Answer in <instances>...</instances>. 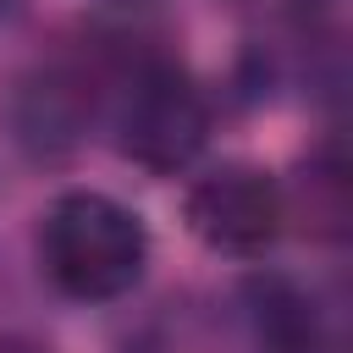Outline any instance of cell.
Segmentation results:
<instances>
[{
	"label": "cell",
	"instance_id": "277c9868",
	"mask_svg": "<svg viewBox=\"0 0 353 353\" xmlns=\"http://www.w3.org/2000/svg\"><path fill=\"white\" fill-rule=\"evenodd\" d=\"M88 121H94V94H88V83H83L77 72L50 66V72H39L33 83H22L17 138H22L33 154H44V160L72 154V149L83 143Z\"/></svg>",
	"mask_w": 353,
	"mask_h": 353
},
{
	"label": "cell",
	"instance_id": "5b68a950",
	"mask_svg": "<svg viewBox=\"0 0 353 353\" xmlns=\"http://www.w3.org/2000/svg\"><path fill=\"white\" fill-rule=\"evenodd\" d=\"M254 331L270 353H320V314L314 298L287 276H254L248 281Z\"/></svg>",
	"mask_w": 353,
	"mask_h": 353
},
{
	"label": "cell",
	"instance_id": "7a4b0ae2",
	"mask_svg": "<svg viewBox=\"0 0 353 353\" xmlns=\"http://www.w3.org/2000/svg\"><path fill=\"white\" fill-rule=\"evenodd\" d=\"M204 143H210V99L193 83V72L165 55L143 61L116 105V149L154 176H176L204 154Z\"/></svg>",
	"mask_w": 353,
	"mask_h": 353
},
{
	"label": "cell",
	"instance_id": "6da1fadb",
	"mask_svg": "<svg viewBox=\"0 0 353 353\" xmlns=\"http://www.w3.org/2000/svg\"><path fill=\"white\" fill-rule=\"evenodd\" d=\"M39 265L77 303H116L149 270V226L110 193L72 188L39 221Z\"/></svg>",
	"mask_w": 353,
	"mask_h": 353
},
{
	"label": "cell",
	"instance_id": "3957f363",
	"mask_svg": "<svg viewBox=\"0 0 353 353\" xmlns=\"http://www.w3.org/2000/svg\"><path fill=\"white\" fill-rule=\"evenodd\" d=\"M182 215L204 248L232 254V259H259L287 226V193L265 165L226 160L188 188Z\"/></svg>",
	"mask_w": 353,
	"mask_h": 353
},
{
	"label": "cell",
	"instance_id": "8992f818",
	"mask_svg": "<svg viewBox=\"0 0 353 353\" xmlns=\"http://www.w3.org/2000/svg\"><path fill=\"white\" fill-rule=\"evenodd\" d=\"M105 6H138V0H105Z\"/></svg>",
	"mask_w": 353,
	"mask_h": 353
}]
</instances>
